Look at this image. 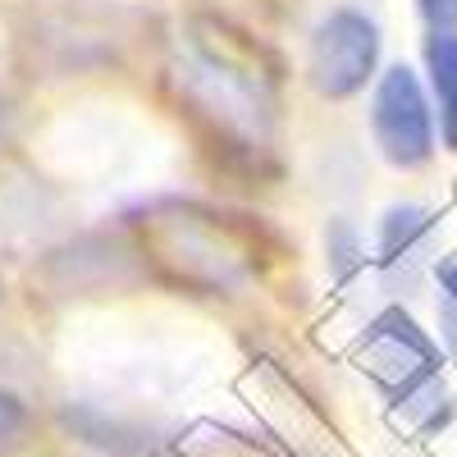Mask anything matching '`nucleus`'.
<instances>
[{
	"instance_id": "nucleus-1",
	"label": "nucleus",
	"mask_w": 457,
	"mask_h": 457,
	"mask_svg": "<svg viewBox=\"0 0 457 457\" xmlns=\"http://www.w3.org/2000/svg\"><path fill=\"white\" fill-rule=\"evenodd\" d=\"M174 79L215 137H234L247 151L270 146L279 129V64L252 32L211 14L187 19L174 42Z\"/></svg>"
},
{
	"instance_id": "nucleus-2",
	"label": "nucleus",
	"mask_w": 457,
	"mask_h": 457,
	"mask_svg": "<svg viewBox=\"0 0 457 457\" xmlns=\"http://www.w3.org/2000/svg\"><path fill=\"white\" fill-rule=\"evenodd\" d=\"M137 252L146 256V270L161 265L179 288H197L215 297L238 293L256 275L252 247L224 224V215L187 202L151 206L137 220Z\"/></svg>"
},
{
	"instance_id": "nucleus-3",
	"label": "nucleus",
	"mask_w": 457,
	"mask_h": 457,
	"mask_svg": "<svg viewBox=\"0 0 457 457\" xmlns=\"http://www.w3.org/2000/svg\"><path fill=\"white\" fill-rule=\"evenodd\" d=\"M379 79V23L361 5H334L307 42V83L325 101L361 96Z\"/></svg>"
},
{
	"instance_id": "nucleus-4",
	"label": "nucleus",
	"mask_w": 457,
	"mask_h": 457,
	"mask_svg": "<svg viewBox=\"0 0 457 457\" xmlns=\"http://www.w3.org/2000/svg\"><path fill=\"white\" fill-rule=\"evenodd\" d=\"M370 137L394 170H421L435 161V105L426 83L416 79L411 64H389L375 79L370 92Z\"/></svg>"
},
{
	"instance_id": "nucleus-5",
	"label": "nucleus",
	"mask_w": 457,
	"mask_h": 457,
	"mask_svg": "<svg viewBox=\"0 0 457 457\" xmlns=\"http://www.w3.org/2000/svg\"><path fill=\"white\" fill-rule=\"evenodd\" d=\"M366 348L375 361V375L398 394V403L421 407L430 398L444 403V379H439V348L426 338V329L416 325L407 312L389 307L366 334Z\"/></svg>"
},
{
	"instance_id": "nucleus-6",
	"label": "nucleus",
	"mask_w": 457,
	"mask_h": 457,
	"mask_svg": "<svg viewBox=\"0 0 457 457\" xmlns=\"http://www.w3.org/2000/svg\"><path fill=\"white\" fill-rule=\"evenodd\" d=\"M42 275L55 293H110V288L142 284L151 270H146V256L124 238H79L64 252H51Z\"/></svg>"
},
{
	"instance_id": "nucleus-7",
	"label": "nucleus",
	"mask_w": 457,
	"mask_h": 457,
	"mask_svg": "<svg viewBox=\"0 0 457 457\" xmlns=\"http://www.w3.org/2000/svg\"><path fill=\"white\" fill-rule=\"evenodd\" d=\"M435 256V215L421 202H398L379 215V234H375V265L379 279L394 297H407L421 275L430 270Z\"/></svg>"
},
{
	"instance_id": "nucleus-8",
	"label": "nucleus",
	"mask_w": 457,
	"mask_h": 457,
	"mask_svg": "<svg viewBox=\"0 0 457 457\" xmlns=\"http://www.w3.org/2000/svg\"><path fill=\"white\" fill-rule=\"evenodd\" d=\"M426 79H430V105L439 142L457 151V32H430L426 37Z\"/></svg>"
},
{
	"instance_id": "nucleus-9",
	"label": "nucleus",
	"mask_w": 457,
	"mask_h": 457,
	"mask_svg": "<svg viewBox=\"0 0 457 457\" xmlns=\"http://www.w3.org/2000/svg\"><path fill=\"white\" fill-rule=\"evenodd\" d=\"M325 265H329V275L338 284H348L353 275L366 270V243L348 220H329V228H325Z\"/></svg>"
},
{
	"instance_id": "nucleus-10",
	"label": "nucleus",
	"mask_w": 457,
	"mask_h": 457,
	"mask_svg": "<svg viewBox=\"0 0 457 457\" xmlns=\"http://www.w3.org/2000/svg\"><path fill=\"white\" fill-rule=\"evenodd\" d=\"M23 430H28V407H23V398H19L14 389L0 385V448L14 444Z\"/></svg>"
},
{
	"instance_id": "nucleus-11",
	"label": "nucleus",
	"mask_w": 457,
	"mask_h": 457,
	"mask_svg": "<svg viewBox=\"0 0 457 457\" xmlns=\"http://www.w3.org/2000/svg\"><path fill=\"white\" fill-rule=\"evenodd\" d=\"M416 14L430 23V32H457V0H416Z\"/></svg>"
},
{
	"instance_id": "nucleus-12",
	"label": "nucleus",
	"mask_w": 457,
	"mask_h": 457,
	"mask_svg": "<svg viewBox=\"0 0 457 457\" xmlns=\"http://www.w3.org/2000/svg\"><path fill=\"white\" fill-rule=\"evenodd\" d=\"M14 120H19V110L0 96V142H10V133H14Z\"/></svg>"
},
{
	"instance_id": "nucleus-13",
	"label": "nucleus",
	"mask_w": 457,
	"mask_h": 457,
	"mask_svg": "<svg viewBox=\"0 0 457 457\" xmlns=\"http://www.w3.org/2000/svg\"><path fill=\"white\" fill-rule=\"evenodd\" d=\"M0 302H5V275H0Z\"/></svg>"
}]
</instances>
